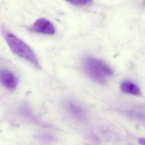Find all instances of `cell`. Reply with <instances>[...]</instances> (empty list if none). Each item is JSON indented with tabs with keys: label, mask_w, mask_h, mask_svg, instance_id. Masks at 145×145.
Returning <instances> with one entry per match:
<instances>
[{
	"label": "cell",
	"mask_w": 145,
	"mask_h": 145,
	"mask_svg": "<svg viewBox=\"0 0 145 145\" xmlns=\"http://www.w3.org/2000/svg\"><path fill=\"white\" fill-rule=\"evenodd\" d=\"M84 67L86 72L93 80L101 84L106 83L105 77L113 74L112 69L108 65L96 58H85Z\"/></svg>",
	"instance_id": "7a4b0ae2"
},
{
	"label": "cell",
	"mask_w": 145,
	"mask_h": 145,
	"mask_svg": "<svg viewBox=\"0 0 145 145\" xmlns=\"http://www.w3.org/2000/svg\"><path fill=\"white\" fill-rule=\"evenodd\" d=\"M138 142L140 144L145 145V138H140V139H139Z\"/></svg>",
	"instance_id": "ba28073f"
},
{
	"label": "cell",
	"mask_w": 145,
	"mask_h": 145,
	"mask_svg": "<svg viewBox=\"0 0 145 145\" xmlns=\"http://www.w3.org/2000/svg\"><path fill=\"white\" fill-rule=\"evenodd\" d=\"M144 5H145V1H144Z\"/></svg>",
	"instance_id": "9c48e42d"
},
{
	"label": "cell",
	"mask_w": 145,
	"mask_h": 145,
	"mask_svg": "<svg viewBox=\"0 0 145 145\" xmlns=\"http://www.w3.org/2000/svg\"><path fill=\"white\" fill-rule=\"evenodd\" d=\"M0 82L8 89H14L18 84V79L15 75L7 70H0Z\"/></svg>",
	"instance_id": "277c9868"
},
{
	"label": "cell",
	"mask_w": 145,
	"mask_h": 145,
	"mask_svg": "<svg viewBox=\"0 0 145 145\" xmlns=\"http://www.w3.org/2000/svg\"><path fill=\"white\" fill-rule=\"evenodd\" d=\"M4 37L14 53L28 61L36 67L40 68L35 53L26 43L10 32H5Z\"/></svg>",
	"instance_id": "6da1fadb"
},
{
	"label": "cell",
	"mask_w": 145,
	"mask_h": 145,
	"mask_svg": "<svg viewBox=\"0 0 145 145\" xmlns=\"http://www.w3.org/2000/svg\"><path fill=\"white\" fill-rule=\"evenodd\" d=\"M121 89L122 92L126 93H130L136 96L141 95V92L139 87L137 86L135 83L130 82L125 80L121 83Z\"/></svg>",
	"instance_id": "5b68a950"
},
{
	"label": "cell",
	"mask_w": 145,
	"mask_h": 145,
	"mask_svg": "<svg viewBox=\"0 0 145 145\" xmlns=\"http://www.w3.org/2000/svg\"><path fill=\"white\" fill-rule=\"evenodd\" d=\"M69 3L76 6H84L92 1V0H66Z\"/></svg>",
	"instance_id": "52a82bcc"
},
{
	"label": "cell",
	"mask_w": 145,
	"mask_h": 145,
	"mask_svg": "<svg viewBox=\"0 0 145 145\" xmlns=\"http://www.w3.org/2000/svg\"><path fill=\"white\" fill-rule=\"evenodd\" d=\"M31 29L33 32L45 35H53L56 32L53 24L44 18L37 19L32 26Z\"/></svg>",
	"instance_id": "3957f363"
},
{
	"label": "cell",
	"mask_w": 145,
	"mask_h": 145,
	"mask_svg": "<svg viewBox=\"0 0 145 145\" xmlns=\"http://www.w3.org/2000/svg\"><path fill=\"white\" fill-rule=\"evenodd\" d=\"M67 108L69 111L74 116L79 118H82L84 117V113L83 110L82 108H80V106L78 105L77 104L69 102L67 104Z\"/></svg>",
	"instance_id": "8992f818"
}]
</instances>
